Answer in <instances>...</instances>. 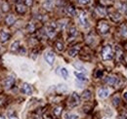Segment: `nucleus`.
I'll use <instances>...</instances> for the list:
<instances>
[{
  "label": "nucleus",
  "mask_w": 127,
  "mask_h": 119,
  "mask_svg": "<svg viewBox=\"0 0 127 119\" xmlns=\"http://www.w3.org/2000/svg\"><path fill=\"white\" fill-rule=\"evenodd\" d=\"M79 116L77 114H73V113H65L64 114V119H78Z\"/></svg>",
  "instance_id": "5701e85b"
},
{
  "label": "nucleus",
  "mask_w": 127,
  "mask_h": 119,
  "mask_svg": "<svg viewBox=\"0 0 127 119\" xmlns=\"http://www.w3.org/2000/svg\"><path fill=\"white\" fill-rule=\"evenodd\" d=\"M21 92H22L23 94H26V95L31 96L32 94V86H31L30 84H28V83H24L23 86H22V88H21Z\"/></svg>",
  "instance_id": "6e6552de"
},
{
  "label": "nucleus",
  "mask_w": 127,
  "mask_h": 119,
  "mask_svg": "<svg viewBox=\"0 0 127 119\" xmlns=\"http://www.w3.org/2000/svg\"><path fill=\"white\" fill-rule=\"evenodd\" d=\"M27 30H28V32H30V33H32L34 30H35V27H34V25L33 24H29L28 26H27Z\"/></svg>",
  "instance_id": "c85d7f7f"
},
{
  "label": "nucleus",
  "mask_w": 127,
  "mask_h": 119,
  "mask_svg": "<svg viewBox=\"0 0 127 119\" xmlns=\"http://www.w3.org/2000/svg\"><path fill=\"white\" fill-rule=\"evenodd\" d=\"M74 75L76 76V78H77V80H79V81H87V78H86V76L83 74L82 72L80 73V72H77V71H74Z\"/></svg>",
  "instance_id": "a211bd4d"
},
{
  "label": "nucleus",
  "mask_w": 127,
  "mask_h": 119,
  "mask_svg": "<svg viewBox=\"0 0 127 119\" xmlns=\"http://www.w3.org/2000/svg\"><path fill=\"white\" fill-rule=\"evenodd\" d=\"M112 104H113L114 106H117L119 104V97H114L112 99Z\"/></svg>",
  "instance_id": "72a5a7b5"
},
{
  "label": "nucleus",
  "mask_w": 127,
  "mask_h": 119,
  "mask_svg": "<svg viewBox=\"0 0 127 119\" xmlns=\"http://www.w3.org/2000/svg\"><path fill=\"white\" fill-rule=\"evenodd\" d=\"M53 113H54L55 116H60L61 113H62V107H61V106H57V107H55V108L53 109Z\"/></svg>",
  "instance_id": "393cba45"
},
{
  "label": "nucleus",
  "mask_w": 127,
  "mask_h": 119,
  "mask_svg": "<svg viewBox=\"0 0 127 119\" xmlns=\"http://www.w3.org/2000/svg\"><path fill=\"white\" fill-rule=\"evenodd\" d=\"M120 34L123 37H127V26L126 25H122L120 27Z\"/></svg>",
  "instance_id": "4be33fe9"
},
{
  "label": "nucleus",
  "mask_w": 127,
  "mask_h": 119,
  "mask_svg": "<svg viewBox=\"0 0 127 119\" xmlns=\"http://www.w3.org/2000/svg\"><path fill=\"white\" fill-rule=\"evenodd\" d=\"M9 10V6L7 4V2H3L2 3V11L3 12H7Z\"/></svg>",
  "instance_id": "473e14b6"
},
{
  "label": "nucleus",
  "mask_w": 127,
  "mask_h": 119,
  "mask_svg": "<svg viewBox=\"0 0 127 119\" xmlns=\"http://www.w3.org/2000/svg\"><path fill=\"white\" fill-rule=\"evenodd\" d=\"M8 118L9 119H19L18 115H17L16 111H9L8 113Z\"/></svg>",
  "instance_id": "cd10ccee"
},
{
  "label": "nucleus",
  "mask_w": 127,
  "mask_h": 119,
  "mask_svg": "<svg viewBox=\"0 0 127 119\" xmlns=\"http://www.w3.org/2000/svg\"><path fill=\"white\" fill-rule=\"evenodd\" d=\"M57 89H58V91H59V92L64 93V92H66V91H67V87H66L65 85H64V84H61V85H58Z\"/></svg>",
  "instance_id": "c756f323"
},
{
  "label": "nucleus",
  "mask_w": 127,
  "mask_h": 119,
  "mask_svg": "<svg viewBox=\"0 0 127 119\" xmlns=\"http://www.w3.org/2000/svg\"><path fill=\"white\" fill-rule=\"evenodd\" d=\"M102 58L104 60H111L113 58V51L111 45H107L102 50Z\"/></svg>",
  "instance_id": "f257e3e1"
},
{
  "label": "nucleus",
  "mask_w": 127,
  "mask_h": 119,
  "mask_svg": "<svg viewBox=\"0 0 127 119\" xmlns=\"http://www.w3.org/2000/svg\"><path fill=\"white\" fill-rule=\"evenodd\" d=\"M98 30L101 34H107L110 30V26L107 22L105 21H101L99 24H98Z\"/></svg>",
  "instance_id": "7ed1b4c3"
},
{
  "label": "nucleus",
  "mask_w": 127,
  "mask_h": 119,
  "mask_svg": "<svg viewBox=\"0 0 127 119\" xmlns=\"http://www.w3.org/2000/svg\"><path fill=\"white\" fill-rule=\"evenodd\" d=\"M44 59H45V60H46V62H47L48 64L52 65L54 63V61H55V54L52 51H48L44 55Z\"/></svg>",
  "instance_id": "39448f33"
},
{
  "label": "nucleus",
  "mask_w": 127,
  "mask_h": 119,
  "mask_svg": "<svg viewBox=\"0 0 127 119\" xmlns=\"http://www.w3.org/2000/svg\"><path fill=\"white\" fill-rule=\"evenodd\" d=\"M97 11L99 12V14H101L102 16L105 15V14H106V12L104 11V9H103L102 7H98V8H97Z\"/></svg>",
  "instance_id": "c9c22d12"
},
{
  "label": "nucleus",
  "mask_w": 127,
  "mask_h": 119,
  "mask_svg": "<svg viewBox=\"0 0 127 119\" xmlns=\"http://www.w3.org/2000/svg\"><path fill=\"white\" fill-rule=\"evenodd\" d=\"M123 98H124V99H125V100L127 101V92H126V93H124V94H123Z\"/></svg>",
  "instance_id": "ea45409f"
},
{
  "label": "nucleus",
  "mask_w": 127,
  "mask_h": 119,
  "mask_svg": "<svg viewBox=\"0 0 127 119\" xmlns=\"http://www.w3.org/2000/svg\"><path fill=\"white\" fill-rule=\"evenodd\" d=\"M16 11L19 13V14H25L26 13V11H27V8H26V6L25 5H23V4H17L16 5Z\"/></svg>",
  "instance_id": "4468645a"
},
{
  "label": "nucleus",
  "mask_w": 127,
  "mask_h": 119,
  "mask_svg": "<svg viewBox=\"0 0 127 119\" xmlns=\"http://www.w3.org/2000/svg\"><path fill=\"white\" fill-rule=\"evenodd\" d=\"M19 49H20V41H19V40H16V41H14V42L11 44L10 50H11V52L16 53V52L19 51Z\"/></svg>",
  "instance_id": "2eb2a0df"
},
{
  "label": "nucleus",
  "mask_w": 127,
  "mask_h": 119,
  "mask_svg": "<svg viewBox=\"0 0 127 119\" xmlns=\"http://www.w3.org/2000/svg\"><path fill=\"white\" fill-rule=\"evenodd\" d=\"M42 5H43V7L46 10L50 11L53 8V6H54V0H43Z\"/></svg>",
  "instance_id": "9b49d317"
},
{
  "label": "nucleus",
  "mask_w": 127,
  "mask_h": 119,
  "mask_svg": "<svg viewBox=\"0 0 127 119\" xmlns=\"http://www.w3.org/2000/svg\"><path fill=\"white\" fill-rule=\"evenodd\" d=\"M90 98H91V91L90 90H85L82 93V99L85 100V101H88Z\"/></svg>",
  "instance_id": "6ab92c4d"
},
{
  "label": "nucleus",
  "mask_w": 127,
  "mask_h": 119,
  "mask_svg": "<svg viewBox=\"0 0 127 119\" xmlns=\"http://www.w3.org/2000/svg\"><path fill=\"white\" fill-rule=\"evenodd\" d=\"M117 119H127V110L122 111V112H121V113L118 115Z\"/></svg>",
  "instance_id": "7c9ffc66"
},
{
  "label": "nucleus",
  "mask_w": 127,
  "mask_h": 119,
  "mask_svg": "<svg viewBox=\"0 0 127 119\" xmlns=\"http://www.w3.org/2000/svg\"><path fill=\"white\" fill-rule=\"evenodd\" d=\"M32 3H33V0H25V4L28 7H31L32 5Z\"/></svg>",
  "instance_id": "e433bc0d"
},
{
  "label": "nucleus",
  "mask_w": 127,
  "mask_h": 119,
  "mask_svg": "<svg viewBox=\"0 0 127 119\" xmlns=\"http://www.w3.org/2000/svg\"><path fill=\"white\" fill-rule=\"evenodd\" d=\"M19 52H20V54H25L26 53V49L24 48V47H20V49H19Z\"/></svg>",
  "instance_id": "4c0bfd02"
},
{
  "label": "nucleus",
  "mask_w": 127,
  "mask_h": 119,
  "mask_svg": "<svg viewBox=\"0 0 127 119\" xmlns=\"http://www.w3.org/2000/svg\"><path fill=\"white\" fill-rule=\"evenodd\" d=\"M10 39V34L6 31H1L0 32V41L1 42H6Z\"/></svg>",
  "instance_id": "ddd939ff"
},
{
  "label": "nucleus",
  "mask_w": 127,
  "mask_h": 119,
  "mask_svg": "<svg viewBox=\"0 0 127 119\" xmlns=\"http://www.w3.org/2000/svg\"><path fill=\"white\" fill-rule=\"evenodd\" d=\"M80 104V97L77 93H72L68 100V105L70 107H75Z\"/></svg>",
  "instance_id": "f03ea898"
},
{
  "label": "nucleus",
  "mask_w": 127,
  "mask_h": 119,
  "mask_svg": "<svg viewBox=\"0 0 127 119\" xmlns=\"http://www.w3.org/2000/svg\"><path fill=\"white\" fill-rule=\"evenodd\" d=\"M55 46H56V49H57L59 52H62V51L64 50V44L61 42V41H57Z\"/></svg>",
  "instance_id": "bb28decb"
},
{
  "label": "nucleus",
  "mask_w": 127,
  "mask_h": 119,
  "mask_svg": "<svg viewBox=\"0 0 127 119\" xmlns=\"http://www.w3.org/2000/svg\"><path fill=\"white\" fill-rule=\"evenodd\" d=\"M0 119H6L5 118V116H4L2 113H0Z\"/></svg>",
  "instance_id": "a19ab883"
},
{
  "label": "nucleus",
  "mask_w": 127,
  "mask_h": 119,
  "mask_svg": "<svg viewBox=\"0 0 127 119\" xmlns=\"http://www.w3.org/2000/svg\"><path fill=\"white\" fill-rule=\"evenodd\" d=\"M109 94H110V91H109V89H107V88H101V89H99V91H98V96L101 99L107 98L109 96Z\"/></svg>",
  "instance_id": "9d476101"
},
{
  "label": "nucleus",
  "mask_w": 127,
  "mask_h": 119,
  "mask_svg": "<svg viewBox=\"0 0 127 119\" xmlns=\"http://www.w3.org/2000/svg\"><path fill=\"white\" fill-rule=\"evenodd\" d=\"M79 52V48L78 47H74V48H71L68 50V56L70 57H75Z\"/></svg>",
  "instance_id": "f3484780"
},
{
  "label": "nucleus",
  "mask_w": 127,
  "mask_h": 119,
  "mask_svg": "<svg viewBox=\"0 0 127 119\" xmlns=\"http://www.w3.org/2000/svg\"><path fill=\"white\" fill-rule=\"evenodd\" d=\"M46 33L49 37H53L56 33V25L55 23H52L51 25H49L46 28Z\"/></svg>",
  "instance_id": "0eeeda50"
},
{
  "label": "nucleus",
  "mask_w": 127,
  "mask_h": 119,
  "mask_svg": "<svg viewBox=\"0 0 127 119\" xmlns=\"http://www.w3.org/2000/svg\"><path fill=\"white\" fill-rule=\"evenodd\" d=\"M5 22H6V24H7L8 26H12V25H14V23L16 22V18L13 15H8L6 17V19H5Z\"/></svg>",
  "instance_id": "dca6fc26"
},
{
  "label": "nucleus",
  "mask_w": 127,
  "mask_h": 119,
  "mask_svg": "<svg viewBox=\"0 0 127 119\" xmlns=\"http://www.w3.org/2000/svg\"><path fill=\"white\" fill-rule=\"evenodd\" d=\"M118 8H119L121 11L126 12V11H127V4H126V3H120V4L118 5Z\"/></svg>",
  "instance_id": "2f4dec72"
},
{
  "label": "nucleus",
  "mask_w": 127,
  "mask_h": 119,
  "mask_svg": "<svg viewBox=\"0 0 127 119\" xmlns=\"http://www.w3.org/2000/svg\"><path fill=\"white\" fill-rule=\"evenodd\" d=\"M73 66H74L77 70H80L81 72H86V68H85L82 64H80V63H73Z\"/></svg>",
  "instance_id": "b1692460"
},
{
  "label": "nucleus",
  "mask_w": 127,
  "mask_h": 119,
  "mask_svg": "<svg viewBox=\"0 0 127 119\" xmlns=\"http://www.w3.org/2000/svg\"><path fill=\"white\" fill-rule=\"evenodd\" d=\"M102 74H103V72H102L101 70H99V71L97 72V74H96V76H97V77H100V76H102Z\"/></svg>",
  "instance_id": "58836bf2"
},
{
  "label": "nucleus",
  "mask_w": 127,
  "mask_h": 119,
  "mask_svg": "<svg viewBox=\"0 0 127 119\" xmlns=\"http://www.w3.org/2000/svg\"><path fill=\"white\" fill-rule=\"evenodd\" d=\"M15 83V78L13 75H8L4 80V86L6 89H10Z\"/></svg>",
  "instance_id": "423d86ee"
},
{
  "label": "nucleus",
  "mask_w": 127,
  "mask_h": 119,
  "mask_svg": "<svg viewBox=\"0 0 127 119\" xmlns=\"http://www.w3.org/2000/svg\"><path fill=\"white\" fill-rule=\"evenodd\" d=\"M78 21L79 24L83 27V28H88L89 27V22H88V18L84 12H80L79 16H78Z\"/></svg>",
  "instance_id": "20e7f679"
},
{
  "label": "nucleus",
  "mask_w": 127,
  "mask_h": 119,
  "mask_svg": "<svg viewBox=\"0 0 127 119\" xmlns=\"http://www.w3.org/2000/svg\"><path fill=\"white\" fill-rule=\"evenodd\" d=\"M126 15H127V13H126Z\"/></svg>",
  "instance_id": "79ce46f5"
},
{
  "label": "nucleus",
  "mask_w": 127,
  "mask_h": 119,
  "mask_svg": "<svg viewBox=\"0 0 127 119\" xmlns=\"http://www.w3.org/2000/svg\"><path fill=\"white\" fill-rule=\"evenodd\" d=\"M111 18L112 21H114V22H116V21H118V20H120V18H121V16L119 13H117V12H113V13H111Z\"/></svg>",
  "instance_id": "412c9836"
},
{
  "label": "nucleus",
  "mask_w": 127,
  "mask_h": 119,
  "mask_svg": "<svg viewBox=\"0 0 127 119\" xmlns=\"http://www.w3.org/2000/svg\"><path fill=\"white\" fill-rule=\"evenodd\" d=\"M76 1L81 5H87V4H89L91 2V0H76Z\"/></svg>",
  "instance_id": "f704fd0d"
},
{
  "label": "nucleus",
  "mask_w": 127,
  "mask_h": 119,
  "mask_svg": "<svg viewBox=\"0 0 127 119\" xmlns=\"http://www.w3.org/2000/svg\"><path fill=\"white\" fill-rule=\"evenodd\" d=\"M76 34H77V31H76V29H75L74 27H72V28H70V29H69L68 35H69L70 37H74Z\"/></svg>",
  "instance_id": "a878e982"
},
{
  "label": "nucleus",
  "mask_w": 127,
  "mask_h": 119,
  "mask_svg": "<svg viewBox=\"0 0 127 119\" xmlns=\"http://www.w3.org/2000/svg\"><path fill=\"white\" fill-rule=\"evenodd\" d=\"M105 82H106L107 84H109V85L114 86V85L117 84L118 79H117V77H115V76H108V77L105 79Z\"/></svg>",
  "instance_id": "1a4fd4ad"
},
{
  "label": "nucleus",
  "mask_w": 127,
  "mask_h": 119,
  "mask_svg": "<svg viewBox=\"0 0 127 119\" xmlns=\"http://www.w3.org/2000/svg\"><path fill=\"white\" fill-rule=\"evenodd\" d=\"M60 73L64 77V79H67L68 78V71H67L66 68H64V67L60 68Z\"/></svg>",
  "instance_id": "aec40b11"
},
{
  "label": "nucleus",
  "mask_w": 127,
  "mask_h": 119,
  "mask_svg": "<svg viewBox=\"0 0 127 119\" xmlns=\"http://www.w3.org/2000/svg\"><path fill=\"white\" fill-rule=\"evenodd\" d=\"M65 13L68 16L73 17V16H75V14H76V11H75V8H74L72 5H68V6H66V8H65Z\"/></svg>",
  "instance_id": "f8f14e48"
}]
</instances>
